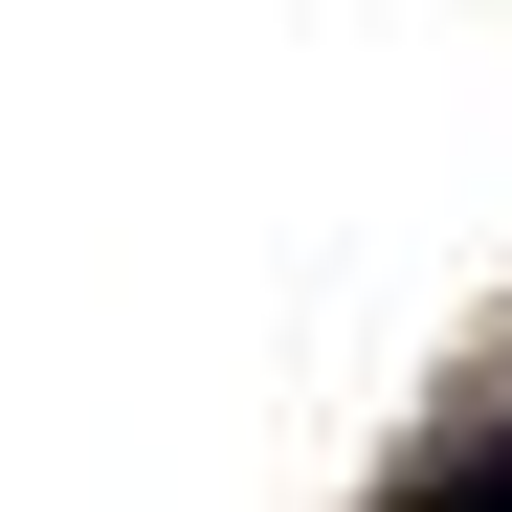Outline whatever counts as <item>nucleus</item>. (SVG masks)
<instances>
[{"label":"nucleus","instance_id":"f257e3e1","mask_svg":"<svg viewBox=\"0 0 512 512\" xmlns=\"http://www.w3.org/2000/svg\"><path fill=\"white\" fill-rule=\"evenodd\" d=\"M379 512H512V423H446V446H423Z\"/></svg>","mask_w":512,"mask_h":512}]
</instances>
